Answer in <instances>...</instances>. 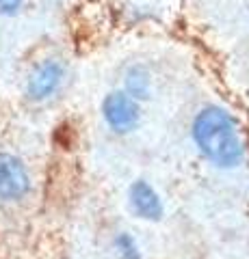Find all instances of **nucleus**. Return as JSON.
Instances as JSON below:
<instances>
[{"label": "nucleus", "instance_id": "nucleus-1", "mask_svg": "<svg viewBox=\"0 0 249 259\" xmlns=\"http://www.w3.org/2000/svg\"><path fill=\"white\" fill-rule=\"evenodd\" d=\"M193 136L199 151L223 168L236 166L245 158V147L234 119L221 108L210 106L199 112L193 123Z\"/></svg>", "mask_w": 249, "mask_h": 259}, {"label": "nucleus", "instance_id": "nucleus-2", "mask_svg": "<svg viewBox=\"0 0 249 259\" xmlns=\"http://www.w3.org/2000/svg\"><path fill=\"white\" fill-rule=\"evenodd\" d=\"M30 190V177L20 158L0 153V199L20 201Z\"/></svg>", "mask_w": 249, "mask_h": 259}, {"label": "nucleus", "instance_id": "nucleus-3", "mask_svg": "<svg viewBox=\"0 0 249 259\" xmlns=\"http://www.w3.org/2000/svg\"><path fill=\"white\" fill-rule=\"evenodd\" d=\"M104 119L115 132H130L139 123V104L132 95L111 93L104 100Z\"/></svg>", "mask_w": 249, "mask_h": 259}, {"label": "nucleus", "instance_id": "nucleus-4", "mask_svg": "<svg viewBox=\"0 0 249 259\" xmlns=\"http://www.w3.org/2000/svg\"><path fill=\"white\" fill-rule=\"evenodd\" d=\"M63 80V67L57 61H46L33 71V76L28 80V95L33 100H46L59 89Z\"/></svg>", "mask_w": 249, "mask_h": 259}, {"label": "nucleus", "instance_id": "nucleus-5", "mask_svg": "<svg viewBox=\"0 0 249 259\" xmlns=\"http://www.w3.org/2000/svg\"><path fill=\"white\" fill-rule=\"evenodd\" d=\"M130 205L136 212V216L146 221H160L163 216V203L156 190L148 182H134L130 188Z\"/></svg>", "mask_w": 249, "mask_h": 259}, {"label": "nucleus", "instance_id": "nucleus-6", "mask_svg": "<svg viewBox=\"0 0 249 259\" xmlns=\"http://www.w3.org/2000/svg\"><path fill=\"white\" fill-rule=\"evenodd\" d=\"M126 87H128V93H130L132 97H139V100L148 97V93H150V76H148V71L143 67H132L130 71H128V76H126Z\"/></svg>", "mask_w": 249, "mask_h": 259}, {"label": "nucleus", "instance_id": "nucleus-7", "mask_svg": "<svg viewBox=\"0 0 249 259\" xmlns=\"http://www.w3.org/2000/svg\"><path fill=\"white\" fill-rule=\"evenodd\" d=\"M115 248L122 259H141V253H139V246H136V242L128 236V233H122V236H117L115 240Z\"/></svg>", "mask_w": 249, "mask_h": 259}, {"label": "nucleus", "instance_id": "nucleus-8", "mask_svg": "<svg viewBox=\"0 0 249 259\" xmlns=\"http://www.w3.org/2000/svg\"><path fill=\"white\" fill-rule=\"evenodd\" d=\"M22 7V0H0V11L3 13H15Z\"/></svg>", "mask_w": 249, "mask_h": 259}]
</instances>
